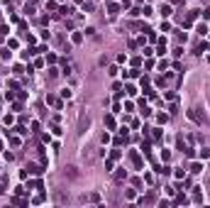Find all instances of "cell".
<instances>
[{"label":"cell","instance_id":"obj_1","mask_svg":"<svg viewBox=\"0 0 210 208\" xmlns=\"http://www.w3.org/2000/svg\"><path fill=\"white\" fill-rule=\"evenodd\" d=\"M130 157H132V164H134V169H142V157L137 154V152H130Z\"/></svg>","mask_w":210,"mask_h":208},{"label":"cell","instance_id":"obj_2","mask_svg":"<svg viewBox=\"0 0 210 208\" xmlns=\"http://www.w3.org/2000/svg\"><path fill=\"white\" fill-rule=\"evenodd\" d=\"M27 171H29V174H42V166H37V164H29V166H27Z\"/></svg>","mask_w":210,"mask_h":208},{"label":"cell","instance_id":"obj_3","mask_svg":"<svg viewBox=\"0 0 210 208\" xmlns=\"http://www.w3.org/2000/svg\"><path fill=\"white\" fill-rule=\"evenodd\" d=\"M107 12H110V15H117V12H120V5H117V3H110V5H107Z\"/></svg>","mask_w":210,"mask_h":208},{"label":"cell","instance_id":"obj_4","mask_svg":"<svg viewBox=\"0 0 210 208\" xmlns=\"http://www.w3.org/2000/svg\"><path fill=\"white\" fill-rule=\"evenodd\" d=\"M105 127H110V130L115 127V117L112 115H105Z\"/></svg>","mask_w":210,"mask_h":208},{"label":"cell","instance_id":"obj_5","mask_svg":"<svg viewBox=\"0 0 210 208\" xmlns=\"http://www.w3.org/2000/svg\"><path fill=\"white\" fill-rule=\"evenodd\" d=\"M188 117H191V120H195V122H200V115L195 113V110H188Z\"/></svg>","mask_w":210,"mask_h":208},{"label":"cell","instance_id":"obj_6","mask_svg":"<svg viewBox=\"0 0 210 208\" xmlns=\"http://www.w3.org/2000/svg\"><path fill=\"white\" fill-rule=\"evenodd\" d=\"M161 15H164V17L171 15V5H164V8H161Z\"/></svg>","mask_w":210,"mask_h":208},{"label":"cell","instance_id":"obj_7","mask_svg":"<svg viewBox=\"0 0 210 208\" xmlns=\"http://www.w3.org/2000/svg\"><path fill=\"white\" fill-rule=\"evenodd\" d=\"M191 171H193V174H198V171H203V164H198V162H195V164L191 166Z\"/></svg>","mask_w":210,"mask_h":208},{"label":"cell","instance_id":"obj_8","mask_svg":"<svg viewBox=\"0 0 210 208\" xmlns=\"http://www.w3.org/2000/svg\"><path fill=\"white\" fill-rule=\"evenodd\" d=\"M205 49H208V44H205V42H203V44H198V49H195V54H203Z\"/></svg>","mask_w":210,"mask_h":208},{"label":"cell","instance_id":"obj_9","mask_svg":"<svg viewBox=\"0 0 210 208\" xmlns=\"http://www.w3.org/2000/svg\"><path fill=\"white\" fill-rule=\"evenodd\" d=\"M200 157H203V159H208V157H210V149H208V147H203V149H200Z\"/></svg>","mask_w":210,"mask_h":208},{"label":"cell","instance_id":"obj_10","mask_svg":"<svg viewBox=\"0 0 210 208\" xmlns=\"http://www.w3.org/2000/svg\"><path fill=\"white\" fill-rule=\"evenodd\" d=\"M125 91H127V93H130V96H137V88H134V86H127V88H125Z\"/></svg>","mask_w":210,"mask_h":208}]
</instances>
